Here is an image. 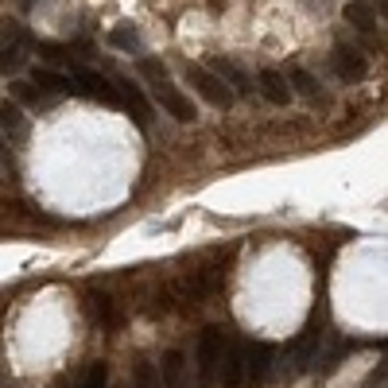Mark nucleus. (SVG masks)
<instances>
[{
  "instance_id": "20e7f679",
  "label": "nucleus",
  "mask_w": 388,
  "mask_h": 388,
  "mask_svg": "<svg viewBox=\"0 0 388 388\" xmlns=\"http://www.w3.org/2000/svg\"><path fill=\"white\" fill-rule=\"evenodd\" d=\"M70 86H74L78 94L94 97V101L121 105V97H116V86H113V82H109V78H101V74H94V70H86V67H74V70H70Z\"/></svg>"
},
{
  "instance_id": "6ab92c4d",
  "label": "nucleus",
  "mask_w": 388,
  "mask_h": 388,
  "mask_svg": "<svg viewBox=\"0 0 388 388\" xmlns=\"http://www.w3.org/2000/svg\"><path fill=\"white\" fill-rule=\"evenodd\" d=\"M19 67H24V47H0V70L16 74Z\"/></svg>"
},
{
  "instance_id": "f8f14e48",
  "label": "nucleus",
  "mask_w": 388,
  "mask_h": 388,
  "mask_svg": "<svg viewBox=\"0 0 388 388\" xmlns=\"http://www.w3.org/2000/svg\"><path fill=\"white\" fill-rule=\"evenodd\" d=\"M159 388H186V358L183 349H167L164 353V385Z\"/></svg>"
},
{
  "instance_id": "5701e85b",
  "label": "nucleus",
  "mask_w": 388,
  "mask_h": 388,
  "mask_svg": "<svg viewBox=\"0 0 388 388\" xmlns=\"http://www.w3.org/2000/svg\"><path fill=\"white\" fill-rule=\"evenodd\" d=\"M0 388H4V385H0Z\"/></svg>"
},
{
  "instance_id": "f03ea898",
  "label": "nucleus",
  "mask_w": 388,
  "mask_h": 388,
  "mask_svg": "<svg viewBox=\"0 0 388 388\" xmlns=\"http://www.w3.org/2000/svg\"><path fill=\"white\" fill-rule=\"evenodd\" d=\"M222 349H225V334L222 326H206L198 338V388H213L218 385V365H222Z\"/></svg>"
},
{
  "instance_id": "a211bd4d",
  "label": "nucleus",
  "mask_w": 388,
  "mask_h": 388,
  "mask_svg": "<svg viewBox=\"0 0 388 388\" xmlns=\"http://www.w3.org/2000/svg\"><path fill=\"white\" fill-rule=\"evenodd\" d=\"M291 82H295V89H299L303 97H319V82H315V78H310L303 67L291 70ZM295 89H291V94H295Z\"/></svg>"
},
{
  "instance_id": "1a4fd4ad",
  "label": "nucleus",
  "mask_w": 388,
  "mask_h": 388,
  "mask_svg": "<svg viewBox=\"0 0 388 388\" xmlns=\"http://www.w3.org/2000/svg\"><path fill=\"white\" fill-rule=\"evenodd\" d=\"M222 388H241L245 380V346L241 342H233L229 349H222Z\"/></svg>"
},
{
  "instance_id": "6e6552de",
  "label": "nucleus",
  "mask_w": 388,
  "mask_h": 388,
  "mask_svg": "<svg viewBox=\"0 0 388 388\" xmlns=\"http://www.w3.org/2000/svg\"><path fill=\"white\" fill-rule=\"evenodd\" d=\"M213 74H218V78L225 82V86H229V94H233V97H237V94L249 97L252 89H256V86H252V78L245 74V70L237 67V62H229V58H213Z\"/></svg>"
},
{
  "instance_id": "dca6fc26",
  "label": "nucleus",
  "mask_w": 388,
  "mask_h": 388,
  "mask_svg": "<svg viewBox=\"0 0 388 388\" xmlns=\"http://www.w3.org/2000/svg\"><path fill=\"white\" fill-rule=\"evenodd\" d=\"M132 388H159V373L152 361H136L132 369Z\"/></svg>"
},
{
  "instance_id": "4be33fe9",
  "label": "nucleus",
  "mask_w": 388,
  "mask_h": 388,
  "mask_svg": "<svg viewBox=\"0 0 388 388\" xmlns=\"http://www.w3.org/2000/svg\"><path fill=\"white\" fill-rule=\"evenodd\" d=\"M0 164L12 167V148H8V140H4V132H0Z\"/></svg>"
},
{
  "instance_id": "f257e3e1",
  "label": "nucleus",
  "mask_w": 388,
  "mask_h": 388,
  "mask_svg": "<svg viewBox=\"0 0 388 388\" xmlns=\"http://www.w3.org/2000/svg\"><path fill=\"white\" fill-rule=\"evenodd\" d=\"M140 74L148 78V86H152L155 101L167 109V113L179 121V125H191L194 121V105H191V97L183 94V89L171 82V74L164 70V62H155V58H140Z\"/></svg>"
},
{
  "instance_id": "423d86ee",
  "label": "nucleus",
  "mask_w": 388,
  "mask_h": 388,
  "mask_svg": "<svg viewBox=\"0 0 388 388\" xmlns=\"http://www.w3.org/2000/svg\"><path fill=\"white\" fill-rule=\"evenodd\" d=\"M272 358H276V349L268 342H256V346L245 349V377L252 380V388H261L272 373Z\"/></svg>"
},
{
  "instance_id": "ddd939ff",
  "label": "nucleus",
  "mask_w": 388,
  "mask_h": 388,
  "mask_svg": "<svg viewBox=\"0 0 388 388\" xmlns=\"http://www.w3.org/2000/svg\"><path fill=\"white\" fill-rule=\"evenodd\" d=\"M35 86L39 94H47V97H58V94H70V78L67 74H55V70H35Z\"/></svg>"
},
{
  "instance_id": "aec40b11",
  "label": "nucleus",
  "mask_w": 388,
  "mask_h": 388,
  "mask_svg": "<svg viewBox=\"0 0 388 388\" xmlns=\"http://www.w3.org/2000/svg\"><path fill=\"white\" fill-rule=\"evenodd\" d=\"M16 97L19 101H31V105H47V94H39V89H31V86H24V82H16Z\"/></svg>"
},
{
  "instance_id": "39448f33",
  "label": "nucleus",
  "mask_w": 388,
  "mask_h": 388,
  "mask_svg": "<svg viewBox=\"0 0 388 388\" xmlns=\"http://www.w3.org/2000/svg\"><path fill=\"white\" fill-rule=\"evenodd\" d=\"M116 97H121V105L136 116V125L152 128V105H148V97H144V89H140V82H132V78H116Z\"/></svg>"
},
{
  "instance_id": "9b49d317",
  "label": "nucleus",
  "mask_w": 388,
  "mask_h": 388,
  "mask_svg": "<svg viewBox=\"0 0 388 388\" xmlns=\"http://www.w3.org/2000/svg\"><path fill=\"white\" fill-rule=\"evenodd\" d=\"M319 342H322V330L310 322L307 330H303L299 338H295V346H291V353H295V361H299V369H307L310 361L319 358Z\"/></svg>"
},
{
  "instance_id": "9d476101",
  "label": "nucleus",
  "mask_w": 388,
  "mask_h": 388,
  "mask_svg": "<svg viewBox=\"0 0 388 388\" xmlns=\"http://www.w3.org/2000/svg\"><path fill=\"white\" fill-rule=\"evenodd\" d=\"M261 94H264V101H272V105H288L291 101V86H288V78L280 74V70H261Z\"/></svg>"
},
{
  "instance_id": "7ed1b4c3",
  "label": "nucleus",
  "mask_w": 388,
  "mask_h": 388,
  "mask_svg": "<svg viewBox=\"0 0 388 388\" xmlns=\"http://www.w3.org/2000/svg\"><path fill=\"white\" fill-rule=\"evenodd\" d=\"M186 82H191L194 94L202 97V101H210L213 109H229L233 101H237V97L229 94V86H225L213 70H206V67H194V62H191V67H186Z\"/></svg>"
},
{
  "instance_id": "4468645a",
  "label": "nucleus",
  "mask_w": 388,
  "mask_h": 388,
  "mask_svg": "<svg viewBox=\"0 0 388 388\" xmlns=\"http://www.w3.org/2000/svg\"><path fill=\"white\" fill-rule=\"evenodd\" d=\"M346 19L358 31H373V24H377V16H373V8H369L365 0H349V4H346Z\"/></svg>"
},
{
  "instance_id": "0eeeda50",
  "label": "nucleus",
  "mask_w": 388,
  "mask_h": 388,
  "mask_svg": "<svg viewBox=\"0 0 388 388\" xmlns=\"http://www.w3.org/2000/svg\"><path fill=\"white\" fill-rule=\"evenodd\" d=\"M334 70H338L342 82H361L365 78V55H361L358 47H346V43H338L334 47Z\"/></svg>"
},
{
  "instance_id": "f3484780",
  "label": "nucleus",
  "mask_w": 388,
  "mask_h": 388,
  "mask_svg": "<svg viewBox=\"0 0 388 388\" xmlns=\"http://www.w3.org/2000/svg\"><path fill=\"white\" fill-rule=\"evenodd\" d=\"M0 125L8 132H24V109L16 101H0Z\"/></svg>"
},
{
  "instance_id": "412c9836",
  "label": "nucleus",
  "mask_w": 388,
  "mask_h": 388,
  "mask_svg": "<svg viewBox=\"0 0 388 388\" xmlns=\"http://www.w3.org/2000/svg\"><path fill=\"white\" fill-rule=\"evenodd\" d=\"M113 47L136 51V47H140V35H136V31H128V28H121V31H113Z\"/></svg>"
},
{
  "instance_id": "2eb2a0df",
  "label": "nucleus",
  "mask_w": 388,
  "mask_h": 388,
  "mask_svg": "<svg viewBox=\"0 0 388 388\" xmlns=\"http://www.w3.org/2000/svg\"><path fill=\"white\" fill-rule=\"evenodd\" d=\"M89 319L101 322V326H116V310H113V299L109 295H89Z\"/></svg>"
}]
</instances>
